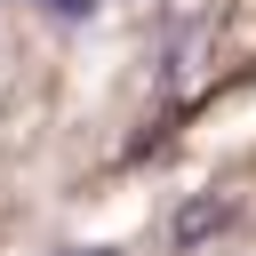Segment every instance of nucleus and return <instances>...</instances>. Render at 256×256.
<instances>
[{"mask_svg":"<svg viewBox=\"0 0 256 256\" xmlns=\"http://www.w3.org/2000/svg\"><path fill=\"white\" fill-rule=\"evenodd\" d=\"M216 224H232V200H200V208H184V216H176V240L192 248V240H208Z\"/></svg>","mask_w":256,"mask_h":256,"instance_id":"nucleus-1","label":"nucleus"},{"mask_svg":"<svg viewBox=\"0 0 256 256\" xmlns=\"http://www.w3.org/2000/svg\"><path fill=\"white\" fill-rule=\"evenodd\" d=\"M48 16H64V24H80V16H96V0H40Z\"/></svg>","mask_w":256,"mask_h":256,"instance_id":"nucleus-2","label":"nucleus"},{"mask_svg":"<svg viewBox=\"0 0 256 256\" xmlns=\"http://www.w3.org/2000/svg\"><path fill=\"white\" fill-rule=\"evenodd\" d=\"M72 256H112V248H72Z\"/></svg>","mask_w":256,"mask_h":256,"instance_id":"nucleus-3","label":"nucleus"}]
</instances>
